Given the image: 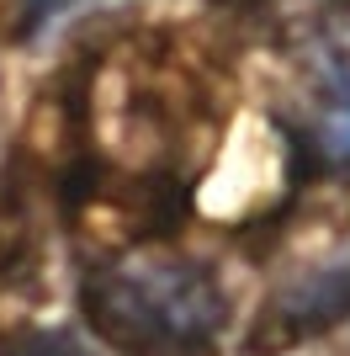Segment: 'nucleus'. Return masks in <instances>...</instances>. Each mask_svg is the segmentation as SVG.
<instances>
[{"label":"nucleus","mask_w":350,"mask_h":356,"mask_svg":"<svg viewBox=\"0 0 350 356\" xmlns=\"http://www.w3.org/2000/svg\"><path fill=\"white\" fill-rule=\"evenodd\" d=\"M80 314L122 356H212L233 303L207 261L133 250L80 282Z\"/></svg>","instance_id":"nucleus-1"},{"label":"nucleus","mask_w":350,"mask_h":356,"mask_svg":"<svg viewBox=\"0 0 350 356\" xmlns=\"http://www.w3.org/2000/svg\"><path fill=\"white\" fill-rule=\"evenodd\" d=\"M345 319H350V239L329 261L303 271L265 309L255 346H303L308 335H324L329 325H345Z\"/></svg>","instance_id":"nucleus-2"},{"label":"nucleus","mask_w":350,"mask_h":356,"mask_svg":"<svg viewBox=\"0 0 350 356\" xmlns=\"http://www.w3.org/2000/svg\"><path fill=\"white\" fill-rule=\"evenodd\" d=\"M308 138L329 165L350 170V48L329 54L313 74V112H308Z\"/></svg>","instance_id":"nucleus-3"},{"label":"nucleus","mask_w":350,"mask_h":356,"mask_svg":"<svg viewBox=\"0 0 350 356\" xmlns=\"http://www.w3.org/2000/svg\"><path fill=\"white\" fill-rule=\"evenodd\" d=\"M6 356H90V351H80V346L64 341V335H27V341H16Z\"/></svg>","instance_id":"nucleus-4"}]
</instances>
